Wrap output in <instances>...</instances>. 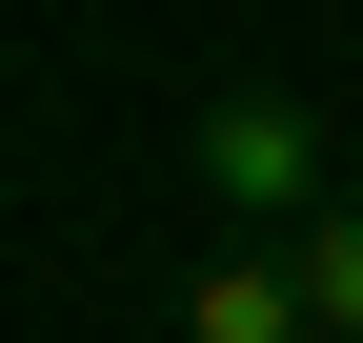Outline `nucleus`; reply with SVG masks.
<instances>
[{
	"instance_id": "obj_1",
	"label": "nucleus",
	"mask_w": 363,
	"mask_h": 343,
	"mask_svg": "<svg viewBox=\"0 0 363 343\" xmlns=\"http://www.w3.org/2000/svg\"><path fill=\"white\" fill-rule=\"evenodd\" d=\"M182 182L222 202V242H303L343 202V142H323V101H283V81H202V101H182Z\"/></svg>"
},
{
	"instance_id": "obj_2",
	"label": "nucleus",
	"mask_w": 363,
	"mask_h": 343,
	"mask_svg": "<svg viewBox=\"0 0 363 343\" xmlns=\"http://www.w3.org/2000/svg\"><path fill=\"white\" fill-rule=\"evenodd\" d=\"M182 343H323L303 242H202V263H182Z\"/></svg>"
},
{
	"instance_id": "obj_3",
	"label": "nucleus",
	"mask_w": 363,
	"mask_h": 343,
	"mask_svg": "<svg viewBox=\"0 0 363 343\" xmlns=\"http://www.w3.org/2000/svg\"><path fill=\"white\" fill-rule=\"evenodd\" d=\"M303 303H323V343H363V182L303 223Z\"/></svg>"
}]
</instances>
